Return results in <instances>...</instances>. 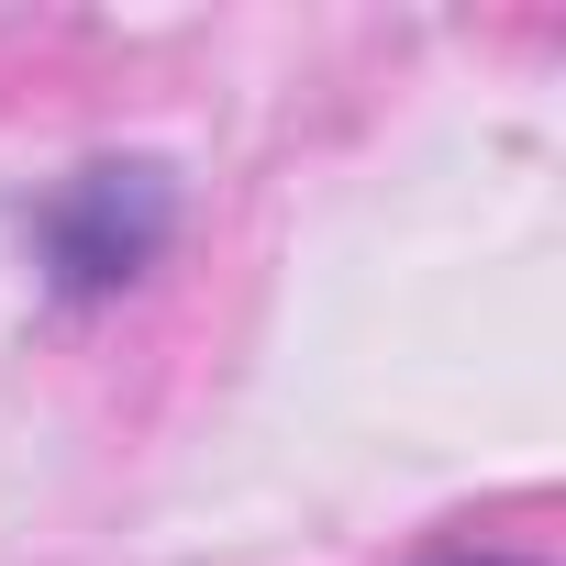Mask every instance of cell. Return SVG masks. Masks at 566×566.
Wrapping results in <instances>:
<instances>
[{
	"label": "cell",
	"instance_id": "2",
	"mask_svg": "<svg viewBox=\"0 0 566 566\" xmlns=\"http://www.w3.org/2000/svg\"><path fill=\"white\" fill-rule=\"evenodd\" d=\"M422 566H544V555H489V544H444V555H422Z\"/></svg>",
	"mask_w": 566,
	"mask_h": 566
},
{
	"label": "cell",
	"instance_id": "1",
	"mask_svg": "<svg viewBox=\"0 0 566 566\" xmlns=\"http://www.w3.org/2000/svg\"><path fill=\"white\" fill-rule=\"evenodd\" d=\"M167 244H178V178L156 156H90L34 200V277L56 312H101L145 290Z\"/></svg>",
	"mask_w": 566,
	"mask_h": 566
}]
</instances>
